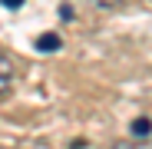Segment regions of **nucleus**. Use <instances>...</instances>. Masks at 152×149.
Here are the masks:
<instances>
[{"label": "nucleus", "instance_id": "obj_1", "mask_svg": "<svg viewBox=\"0 0 152 149\" xmlns=\"http://www.w3.org/2000/svg\"><path fill=\"white\" fill-rule=\"evenodd\" d=\"M10 86H13V66H10V60L4 53H0V96H4Z\"/></svg>", "mask_w": 152, "mask_h": 149}, {"label": "nucleus", "instance_id": "obj_2", "mask_svg": "<svg viewBox=\"0 0 152 149\" xmlns=\"http://www.w3.org/2000/svg\"><path fill=\"white\" fill-rule=\"evenodd\" d=\"M149 133H152V123H149L145 116H139V119H132V136H136V139H145Z\"/></svg>", "mask_w": 152, "mask_h": 149}, {"label": "nucleus", "instance_id": "obj_3", "mask_svg": "<svg viewBox=\"0 0 152 149\" xmlns=\"http://www.w3.org/2000/svg\"><path fill=\"white\" fill-rule=\"evenodd\" d=\"M56 46H60V37H56V33H46V37L37 40V50H46V53H50V50H56Z\"/></svg>", "mask_w": 152, "mask_h": 149}, {"label": "nucleus", "instance_id": "obj_4", "mask_svg": "<svg viewBox=\"0 0 152 149\" xmlns=\"http://www.w3.org/2000/svg\"><path fill=\"white\" fill-rule=\"evenodd\" d=\"M113 149H139V146H132V142H116Z\"/></svg>", "mask_w": 152, "mask_h": 149}, {"label": "nucleus", "instance_id": "obj_5", "mask_svg": "<svg viewBox=\"0 0 152 149\" xmlns=\"http://www.w3.org/2000/svg\"><path fill=\"white\" fill-rule=\"evenodd\" d=\"M4 4H7V7H10V10H17V7H20V4H23V0H4Z\"/></svg>", "mask_w": 152, "mask_h": 149}, {"label": "nucleus", "instance_id": "obj_6", "mask_svg": "<svg viewBox=\"0 0 152 149\" xmlns=\"http://www.w3.org/2000/svg\"><path fill=\"white\" fill-rule=\"evenodd\" d=\"M0 149H4V146H0Z\"/></svg>", "mask_w": 152, "mask_h": 149}]
</instances>
